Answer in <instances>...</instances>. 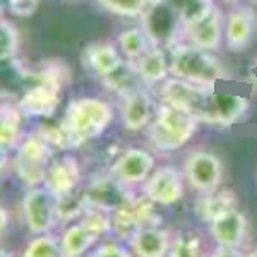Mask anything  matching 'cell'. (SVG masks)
<instances>
[{
  "label": "cell",
  "mask_w": 257,
  "mask_h": 257,
  "mask_svg": "<svg viewBox=\"0 0 257 257\" xmlns=\"http://www.w3.org/2000/svg\"><path fill=\"white\" fill-rule=\"evenodd\" d=\"M184 177L175 167H160L143 184L144 197H148L153 204H177L184 197Z\"/></svg>",
  "instance_id": "cell-12"
},
{
  "label": "cell",
  "mask_w": 257,
  "mask_h": 257,
  "mask_svg": "<svg viewBox=\"0 0 257 257\" xmlns=\"http://www.w3.org/2000/svg\"><path fill=\"white\" fill-rule=\"evenodd\" d=\"M23 257H64V252H62V243L59 238L43 233L28 243Z\"/></svg>",
  "instance_id": "cell-28"
},
{
  "label": "cell",
  "mask_w": 257,
  "mask_h": 257,
  "mask_svg": "<svg viewBox=\"0 0 257 257\" xmlns=\"http://www.w3.org/2000/svg\"><path fill=\"white\" fill-rule=\"evenodd\" d=\"M153 172H155V156L141 148H131L123 151L110 168V175L123 187L144 184Z\"/></svg>",
  "instance_id": "cell-11"
},
{
  "label": "cell",
  "mask_w": 257,
  "mask_h": 257,
  "mask_svg": "<svg viewBox=\"0 0 257 257\" xmlns=\"http://www.w3.org/2000/svg\"><path fill=\"white\" fill-rule=\"evenodd\" d=\"M120 105V120L122 125L128 132H139L149 127L155 118V108H153V98L144 88H138L125 96L118 98Z\"/></svg>",
  "instance_id": "cell-14"
},
{
  "label": "cell",
  "mask_w": 257,
  "mask_h": 257,
  "mask_svg": "<svg viewBox=\"0 0 257 257\" xmlns=\"http://www.w3.org/2000/svg\"><path fill=\"white\" fill-rule=\"evenodd\" d=\"M209 231L219 247L238 248L247 233V218L235 208H228L209 221Z\"/></svg>",
  "instance_id": "cell-17"
},
{
  "label": "cell",
  "mask_w": 257,
  "mask_h": 257,
  "mask_svg": "<svg viewBox=\"0 0 257 257\" xmlns=\"http://www.w3.org/2000/svg\"><path fill=\"white\" fill-rule=\"evenodd\" d=\"M170 257H201V240L194 233H180L170 247Z\"/></svg>",
  "instance_id": "cell-29"
},
{
  "label": "cell",
  "mask_w": 257,
  "mask_h": 257,
  "mask_svg": "<svg viewBox=\"0 0 257 257\" xmlns=\"http://www.w3.org/2000/svg\"><path fill=\"white\" fill-rule=\"evenodd\" d=\"M211 257H245L242 255L237 248H230V247H219L213 252Z\"/></svg>",
  "instance_id": "cell-32"
},
{
  "label": "cell",
  "mask_w": 257,
  "mask_h": 257,
  "mask_svg": "<svg viewBox=\"0 0 257 257\" xmlns=\"http://www.w3.org/2000/svg\"><path fill=\"white\" fill-rule=\"evenodd\" d=\"M247 111H248V99L243 94L214 89L209 101L208 117H206L204 123L230 127L245 117Z\"/></svg>",
  "instance_id": "cell-15"
},
{
  "label": "cell",
  "mask_w": 257,
  "mask_h": 257,
  "mask_svg": "<svg viewBox=\"0 0 257 257\" xmlns=\"http://www.w3.org/2000/svg\"><path fill=\"white\" fill-rule=\"evenodd\" d=\"M89 257H93V255H89Z\"/></svg>",
  "instance_id": "cell-34"
},
{
  "label": "cell",
  "mask_w": 257,
  "mask_h": 257,
  "mask_svg": "<svg viewBox=\"0 0 257 257\" xmlns=\"http://www.w3.org/2000/svg\"><path fill=\"white\" fill-rule=\"evenodd\" d=\"M11 16L14 18H31L40 7V0H4Z\"/></svg>",
  "instance_id": "cell-30"
},
{
  "label": "cell",
  "mask_w": 257,
  "mask_h": 257,
  "mask_svg": "<svg viewBox=\"0 0 257 257\" xmlns=\"http://www.w3.org/2000/svg\"><path fill=\"white\" fill-rule=\"evenodd\" d=\"M113 106L106 99L96 96H81L69 101L62 118L74 148L96 139L113 122Z\"/></svg>",
  "instance_id": "cell-3"
},
{
  "label": "cell",
  "mask_w": 257,
  "mask_h": 257,
  "mask_svg": "<svg viewBox=\"0 0 257 257\" xmlns=\"http://www.w3.org/2000/svg\"><path fill=\"white\" fill-rule=\"evenodd\" d=\"M184 175L187 184L201 194L218 190L223 180V165L216 155L209 151H192L185 158Z\"/></svg>",
  "instance_id": "cell-9"
},
{
  "label": "cell",
  "mask_w": 257,
  "mask_h": 257,
  "mask_svg": "<svg viewBox=\"0 0 257 257\" xmlns=\"http://www.w3.org/2000/svg\"><path fill=\"white\" fill-rule=\"evenodd\" d=\"M153 2H155V0H153Z\"/></svg>",
  "instance_id": "cell-35"
},
{
  "label": "cell",
  "mask_w": 257,
  "mask_h": 257,
  "mask_svg": "<svg viewBox=\"0 0 257 257\" xmlns=\"http://www.w3.org/2000/svg\"><path fill=\"white\" fill-rule=\"evenodd\" d=\"M93 257H134V252L117 245V243H105L93 254Z\"/></svg>",
  "instance_id": "cell-31"
},
{
  "label": "cell",
  "mask_w": 257,
  "mask_h": 257,
  "mask_svg": "<svg viewBox=\"0 0 257 257\" xmlns=\"http://www.w3.org/2000/svg\"><path fill=\"white\" fill-rule=\"evenodd\" d=\"M170 74L177 79L204 88H214L218 81L228 79L226 69L213 52H206L187 41H177L168 48Z\"/></svg>",
  "instance_id": "cell-2"
},
{
  "label": "cell",
  "mask_w": 257,
  "mask_h": 257,
  "mask_svg": "<svg viewBox=\"0 0 257 257\" xmlns=\"http://www.w3.org/2000/svg\"><path fill=\"white\" fill-rule=\"evenodd\" d=\"M101 84L108 93L115 94L117 98H122L125 94L132 93V91H136L139 88L141 81L134 62L125 60L113 74H110L108 77L101 79Z\"/></svg>",
  "instance_id": "cell-22"
},
{
  "label": "cell",
  "mask_w": 257,
  "mask_h": 257,
  "mask_svg": "<svg viewBox=\"0 0 257 257\" xmlns=\"http://www.w3.org/2000/svg\"><path fill=\"white\" fill-rule=\"evenodd\" d=\"M235 196L230 190H214L209 194H202V197L199 199L196 211L197 214L206 221H211L216 214L228 208H235Z\"/></svg>",
  "instance_id": "cell-24"
},
{
  "label": "cell",
  "mask_w": 257,
  "mask_h": 257,
  "mask_svg": "<svg viewBox=\"0 0 257 257\" xmlns=\"http://www.w3.org/2000/svg\"><path fill=\"white\" fill-rule=\"evenodd\" d=\"M21 48V35L19 30L12 21L2 18L0 21V60H14Z\"/></svg>",
  "instance_id": "cell-26"
},
{
  "label": "cell",
  "mask_w": 257,
  "mask_h": 257,
  "mask_svg": "<svg viewBox=\"0 0 257 257\" xmlns=\"http://www.w3.org/2000/svg\"><path fill=\"white\" fill-rule=\"evenodd\" d=\"M96 2L101 9L117 18L141 19L144 12L151 7L153 0H96Z\"/></svg>",
  "instance_id": "cell-25"
},
{
  "label": "cell",
  "mask_w": 257,
  "mask_h": 257,
  "mask_svg": "<svg viewBox=\"0 0 257 257\" xmlns=\"http://www.w3.org/2000/svg\"><path fill=\"white\" fill-rule=\"evenodd\" d=\"M225 23L226 18L223 11L218 6H214L201 19L185 24L182 28V36L194 47L206 50V52H214L225 40Z\"/></svg>",
  "instance_id": "cell-10"
},
{
  "label": "cell",
  "mask_w": 257,
  "mask_h": 257,
  "mask_svg": "<svg viewBox=\"0 0 257 257\" xmlns=\"http://www.w3.org/2000/svg\"><path fill=\"white\" fill-rule=\"evenodd\" d=\"M139 81L144 88H156L168 79L170 74V55L168 50L161 47H153L149 52L134 62Z\"/></svg>",
  "instance_id": "cell-19"
},
{
  "label": "cell",
  "mask_w": 257,
  "mask_h": 257,
  "mask_svg": "<svg viewBox=\"0 0 257 257\" xmlns=\"http://www.w3.org/2000/svg\"><path fill=\"white\" fill-rule=\"evenodd\" d=\"M141 26L151 40L153 47L170 48L182 36V21L170 0H155L141 18Z\"/></svg>",
  "instance_id": "cell-7"
},
{
  "label": "cell",
  "mask_w": 257,
  "mask_h": 257,
  "mask_svg": "<svg viewBox=\"0 0 257 257\" xmlns=\"http://www.w3.org/2000/svg\"><path fill=\"white\" fill-rule=\"evenodd\" d=\"M117 45L122 52L123 59L128 62H138L146 52L153 48L151 40L148 38L143 26H134L122 31L117 38Z\"/></svg>",
  "instance_id": "cell-23"
},
{
  "label": "cell",
  "mask_w": 257,
  "mask_h": 257,
  "mask_svg": "<svg viewBox=\"0 0 257 257\" xmlns=\"http://www.w3.org/2000/svg\"><path fill=\"white\" fill-rule=\"evenodd\" d=\"M245 257H257V248H254V250H250V252H247Z\"/></svg>",
  "instance_id": "cell-33"
},
{
  "label": "cell",
  "mask_w": 257,
  "mask_h": 257,
  "mask_svg": "<svg viewBox=\"0 0 257 257\" xmlns=\"http://www.w3.org/2000/svg\"><path fill=\"white\" fill-rule=\"evenodd\" d=\"M213 93L214 88H204V86L192 84V82L177 79V77H168L160 86L161 103H168V105L187 111L199 122H206Z\"/></svg>",
  "instance_id": "cell-6"
},
{
  "label": "cell",
  "mask_w": 257,
  "mask_h": 257,
  "mask_svg": "<svg viewBox=\"0 0 257 257\" xmlns=\"http://www.w3.org/2000/svg\"><path fill=\"white\" fill-rule=\"evenodd\" d=\"M131 247L138 257H167L172 247L170 233L155 225L144 226L131 238Z\"/></svg>",
  "instance_id": "cell-20"
},
{
  "label": "cell",
  "mask_w": 257,
  "mask_h": 257,
  "mask_svg": "<svg viewBox=\"0 0 257 257\" xmlns=\"http://www.w3.org/2000/svg\"><path fill=\"white\" fill-rule=\"evenodd\" d=\"M23 118L24 113L18 105L4 101L0 111V148L6 155L9 149L18 148L23 141Z\"/></svg>",
  "instance_id": "cell-21"
},
{
  "label": "cell",
  "mask_w": 257,
  "mask_h": 257,
  "mask_svg": "<svg viewBox=\"0 0 257 257\" xmlns=\"http://www.w3.org/2000/svg\"><path fill=\"white\" fill-rule=\"evenodd\" d=\"M69 70L60 62H47L31 76L33 82L18 101L24 117L52 118L62 101V88Z\"/></svg>",
  "instance_id": "cell-1"
},
{
  "label": "cell",
  "mask_w": 257,
  "mask_h": 257,
  "mask_svg": "<svg viewBox=\"0 0 257 257\" xmlns=\"http://www.w3.org/2000/svg\"><path fill=\"white\" fill-rule=\"evenodd\" d=\"M55 148L40 132L28 134L21 141L14 156V172L28 187H38L45 182L48 167L53 161Z\"/></svg>",
  "instance_id": "cell-5"
},
{
  "label": "cell",
  "mask_w": 257,
  "mask_h": 257,
  "mask_svg": "<svg viewBox=\"0 0 257 257\" xmlns=\"http://www.w3.org/2000/svg\"><path fill=\"white\" fill-rule=\"evenodd\" d=\"M23 216L33 233H48L60 218L59 197L47 187H30L23 197Z\"/></svg>",
  "instance_id": "cell-8"
},
{
  "label": "cell",
  "mask_w": 257,
  "mask_h": 257,
  "mask_svg": "<svg viewBox=\"0 0 257 257\" xmlns=\"http://www.w3.org/2000/svg\"><path fill=\"white\" fill-rule=\"evenodd\" d=\"M82 60L89 72L99 81L113 74L125 62L118 45L111 41H96V43L88 45L82 53Z\"/></svg>",
  "instance_id": "cell-18"
},
{
  "label": "cell",
  "mask_w": 257,
  "mask_h": 257,
  "mask_svg": "<svg viewBox=\"0 0 257 257\" xmlns=\"http://www.w3.org/2000/svg\"><path fill=\"white\" fill-rule=\"evenodd\" d=\"M81 165L74 156L65 155L50 163L47 177H45V187L55 197H67L74 194L81 184Z\"/></svg>",
  "instance_id": "cell-16"
},
{
  "label": "cell",
  "mask_w": 257,
  "mask_h": 257,
  "mask_svg": "<svg viewBox=\"0 0 257 257\" xmlns=\"http://www.w3.org/2000/svg\"><path fill=\"white\" fill-rule=\"evenodd\" d=\"M170 4L175 7V11L180 16L182 26L201 19L216 6L214 0H170Z\"/></svg>",
  "instance_id": "cell-27"
},
{
  "label": "cell",
  "mask_w": 257,
  "mask_h": 257,
  "mask_svg": "<svg viewBox=\"0 0 257 257\" xmlns=\"http://www.w3.org/2000/svg\"><path fill=\"white\" fill-rule=\"evenodd\" d=\"M199 120L187 111L161 103L148 127V139L158 151H177L194 138Z\"/></svg>",
  "instance_id": "cell-4"
},
{
  "label": "cell",
  "mask_w": 257,
  "mask_h": 257,
  "mask_svg": "<svg viewBox=\"0 0 257 257\" xmlns=\"http://www.w3.org/2000/svg\"><path fill=\"white\" fill-rule=\"evenodd\" d=\"M257 33V14L248 6H237L226 14L225 45L230 52L240 53L250 47Z\"/></svg>",
  "instance_id": "cell-13"
}]
</instances>
